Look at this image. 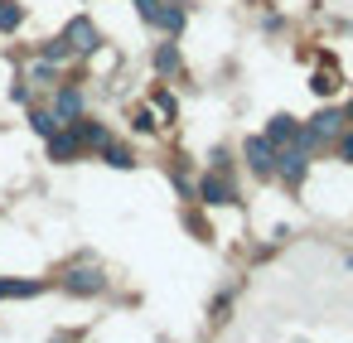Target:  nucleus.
Segmentation results:
<instances>
[{"label": "nucleus", "mask_w": 353, "mask_h": 343, "mask_svg": "<svg viewBox=\"0 0 353 343\" xmlns=\"http://www.w3.org/2000/svg\"><path fill=\"white\" fill-rule=\"evenodd\" d=\"M247 165H252L256 174H271V169H276V145H271L266 136H252V141H247Z\"/></svg>", "instance_id": "f257e3e1"}, {"label": "nucleus", "mask_w": 353, "mask_h": 343, "mask_svg": "<svg viewBox=\"0 0 353 343\" xmlns=\"http://www.w3.org/2000/svg\"><path fill=\"white\" fill-rule=\"evenodd\" d=\"M63 39H68V49H73V54H92V49L102 44V39H97V30H92V20H73Z\"/></svg>", "instance_id": "f03ea898"}, {"label": "nucleus", "mask_w": 353, "mask_h": 343, "mask_svg": "<svg viewBox=\"0 0 353 343\" xmlns=\"http://www.w3.org/2000/svg\"><path fill=\"white\" fill-rule=\"evenodd\" d=\"M199 198H203V203H232L237 189H232L223 174H203V179H199Z\"/></svg>", "instance_id": "7ed1b4c3"}, {"label": "nucleus", "mask_w": 353, "mask_h": 343, "mask_svg": "<svg viewBox=\"0 0 353 343\" xmlns=\"http://www.w3.org/2000/svg\"><path fill=\"white\" fill-rule=\"evenodd\" d=\"M78 150H83V145H78V131H73V126H68V131H54V136H49V160L68 165V160H73Z\"/></svg>", "instance_id": "20e7f679"}, {"label": "nucleus", "mask_w": 353, "mask_h": 343, "mask_svg": "<svg viewBox=\"0 0 353 343\" xmlns=\"http://www.w3.org/2000/svg\"><path fill=\"white\" fill-rule=\"evenodd\" d=\"M276 169H281L285 184H300V179H305V150H300V145L281 150V155H276Z\"/></svg>", "instance_id": "39448f33"}, {"label": "nucleus", "mask_w": 353, "mask_h": 343, "mask_svg": "<svg viewBox=\"0 0 353 343\" xmlns=\"http://www.w3.org/2000/svg\"><path fill=\"white\" fill-rule=\"evenodd\" d=\"M150 25H160L165 34H179L184 30V0H160V10H155Z\"/></svg>", "instance_id": "423d86ee"}, {"label": "nucleus", "mask_w": 353, "mask_h": 343, "mask_svg": "<svg viewBox=\"0 0 353 343\" xmlns=\"http://www.w3.org/2000/svg\"><path fill=\"white\" fill-rule=\"evenodd\" d=\"M305 131H310L314 141H334V136L343 131V112H319V116H314Z\"/></svg>", "instance_id": "0eeeda50"}, {"label": "nucleus", "mask_w": 353, "mask_h": 343, "mask_svg": "<svg viewBox=\"0 0 353 343\" xmlns=\"http://www.w3.org/2000/svg\"><path fill=\"white\" fill-rule=\"evenodd\" d=\"M78 112H83V92H78V87H63V92L54 97V116H59V121H78Z\"/></svg>", "instance_id": "6e6552de"}, {"label": "nucleus", "mask_w": 353, "mask_h": 343, "mask_svg": "<svg viewBox=\"0 0 353 343\" xmlns=\"http://www.w3.org/2000/svg\"><path fill=\"white\" fill-rule=\"evenodd\" d=\"M295 116H271V126H266V141L271 145H295Z\"/></svg>", "instance_id": "1a4fd4ad"}, {"label": "nucleus", "mask_w": 353, "mask_h": 343, "mask_svg": "<svg viewBox=\"0 0 353 343\" xmlns=\"http://www.w3.org/2000/svg\"><path fill=\"white\" fill-rule=\"evenodd\" d=\"M63 285H68L73 295H97V290H102L107 280H102L97 271H68V280H63Z\"/></svg>", "instance_id": "9d476101"}, {"label": "nucleus", "mask_w": 353, "mask_h": 343, "mask_svg": "<svg viewBox=\"0 0 353 343\" xmlns=\"http://www.w3.org/2000/svg\"><path fill=\"white\" fill-rule=\"evenodd\" d=\"M39 290H44V280H0V300H30Z\"/></svg>", "instance_id": "9b49d317"}, {"label": "nucleus", "mask_w": 353, "mask_h": 343, "mask_svg": "<svg viewBox=\"0 0 353 343\" xmlns=\"http://www.w3.org/2000/svg\"><path fill=\"white\" fill-rule=\"evenodd\" d=\"M73 131H78V145H107L112 136H107V126H97V121H73Z\"/></svg>", "instance_id": "f8f14e48"}, {"label": "nucleus", "mask_w": 353, "mask_h": 343, "mask_svg": "<svg viewBox=\"0 0 353 343\" xmlns=\"http://www.w3.org/2000/svg\"><path fill=\"white\" fill-rule=\"evenodd\" d=\"M102 160H107L112 169H131V165H136V155H131L126 145H112V141L102 145Z\"/></svg>", "instance_id": "ddd939ff"}, {"label": "nucleus", "mask_w": 353, "mask_h": 343, "mask_svg": "<svg viewBox=\"0 0 353 343\" xmlns=\"http://www.w3.org/2000/svg\"><path fill=\"white\" fill-rule=\"evenodd\" d=\"M30 126H34V131L49 141V136L59 131V116H54V112H44V107H34V112H30Z\"/></svg>", "instance_id": "4468645a"}, {"label": "nucleus", "mask_w": 353, "mask_h": 343, "mask_svg": "<svg viewBox=\"0 0 353 343\" xmlns=\"http://www.w3.org/2000/svg\"><path fill=\"white\" fill-rule=\"evenodd\" d=\"M20 20H25V10L15 0H0V30H20Z\"/></svg>", "instance_id": "2eb2a0df"}, {"label": "nucleus", "mask_w": 353, "mask_h": 343, "mask_svg": "<svg viewBox=\"0 0 353 343\" xmlns=\"http://www.w3.org/2000/svg\"><path fill=\"white\" fill-rule=\"evenodd\" d=\"M174 68H179L174 44H160V49H155V73H174Z\"/></svg>", "instance_id": "dca6fc26"}, {"label": "nucleus", "mask_w": 353, "mask_h": 343, "mask_svg": "<svg viewBox=\"0 0 353 343\" xmlns=\"http://www.w3.org/2000/svg\"><path fill=\"white\" fill-rule=\"evenodd\" d=\"M68 54H73V49H68V39H49V44H44V63H63Z\"/></svg>", "instance_id": "f3484780"}, {"label": "nucleus", "mask_w": 353, "mask_h": 343, "mask_svg": "<svg viewBox=\"0 0 353 343\" xmlns=\"http://www.w3.org/2000/svg\"><path fill=\"white\" fill-rule=\"evenodd\" d=\"M310 87H314V92H319V97H329V92H334V87H339V78H334V73H329V68H324V73H314V78H310Z\"/></svg>", "instance_id": "a211bd4d"}, {"label": "nucleus", "mask_w": 353, "mask_h": 343, "mask_svg": "<svg viewBox=\"0 0 353 343\" xmlns=\"http://www.w3.org/2000/svg\"><path fill=\"white\" fill-rule=\"evenodd\" d=\"M136 131L150 136V131H155V112H136Z\"/></svg>", "instance_id": "6ab92c4d"}, {"label": "nucleus", "mask_w": 353, "mask_h": 343, "mask_svg": "<svg viewBox=\"0 0 353 343\" xmlns=\"http://www.w3.org/2000/svg\"><path fill=\"white\" fill-rule=\"evenodd\" d=\"M136 10H141V20L150 25V20H155V10H160V0H136Z\"/></svg>", "instance_id": "aec40b11"}, {"label": "nucleus", "mask_w": 353, "mask_h": 343, "mask_svg": "<svg viewBox=\"0 0 353 343\" xmlns=\"http://www.w3.org/2000/svg\"><path fill=\"white\" fill-rule=\"evenodd\" d=\"M339 155H343V160H353V131H348V136H339Z\"/></svg>", "instance_id": "412c9836"}, {"label": "nucleus", "mask_w": 353, "mask_h": 343, "mask_svg": "<svg viewBox=\"0 0 353 343\" xmlns=\"http://www.w3.org/2000/svg\"><path fill=\"white\" fill-rule=\"evenodd\" d=\"M343 121H353V107H348V112H343Z\"/></svg>", "instance_id": "4be33fe9"}]
</instances>
